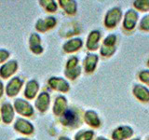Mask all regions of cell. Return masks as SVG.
I'll list each match as a JSON object with an SVG mask.
<instances>
[{
    "label": "cell",
    "instance_id": "16",
    "mask_svg": "<svg viewBox=\"0 0 149 140\" xmlns=\"http://www.w3.org/2000/svg\"><path fill=\"white\" fill-rule=\"evenodd\" d=\"M99 38V33L98 32H92L91 35L88 37V47L91 50H95L97 46V40Z\"/></svg>",
    "mask_w": 149,
    "mask_h": 140
},
{
    "label": "cell",
    "instance_id": "5",
    "mask_svg": "<svg viewBox=\"0 0 149 140\" xmlns=\"http://www.w3.org/2000/svg\"><path fill=\"white\" fill-rule=\"evenodd\" d=\"M15 128L19 131V132L23 133V134H30L33 132V126L28 123V121L20 119L16 121Z\"/></svg>",
    "mask_w": 149,
    "mask_h": 140
},
{
    "label": "cell",
    "instance_id": "13",
    "mask_svg": "<svg viewBox=\"0 0 149 140\" xmlns=\"http://www.w3.org/2000/svg\"><path fill=\"white\" fill-rule=\"evenodd\" d=\"M65 106H66V101H65V98L60 96L56 99L55 105L53 107V111L56 115H59L63 112V110L64 109Z\"/></svg>",
    "mask_w": 149,
    "mask_h": 140
},
{
    "label": "cell",
    "instance_id": "11",
    "mask_svg": "<svg viewBox=\"0 0 149 140\" xmlns=\"http://www.w3.org/2000/svg\"><path fill=\"white\" fill-rule=\"evenodd\" d=\"M38 90V85H37L36 81L35 80H32V81H29L26 86V90H25V95L27 98H34L36 93Z\"/></svg>",
    "mask_w": 149,
    "mask_h": 140
},
{
    "label": "cell",
    "instance_id": "10",
    "mask_svg": "<svg viewBox=\"0 0 149 140\" xmlns=\"http://www.w3.org/2000/svg\"><path fill=\"white\" fill-rule=\"evenodd\" d=\"M55 19L54 18H48L45 21H38L36 23V29L39 31H45L49 28H51L55 24Z\"/></svg>",
    "mask_w": 149,
    "mask_h": 140
},
{
    "label": "cell",
    "instance_id": "21",
    "mask_svg": "<svg viewBox=\"0 0 149 140\" xmlns=\"http://www.w3.org/2000/svg\"><path fill=\"white\" fill-rule=\"evenodd\" d=\"M44 6L46 7V8L48 9L49 11H54L55 9H56V4L55 2H52V1H50V4H48V5H44Z\"/></svg>",
    "mask_w": 149,
    "mask_h": 140
},
{
    "label": "cell",
    "instance_id": "23",
    "mask_svg": "<svg viewBox=\"0 0 149 140\" xmlns=\"http://www.w3.org/2000/svg\"><path fill=\"white\" fill-rule=\"evenodd\" d=\"M77 63V58H72L71 60L68 62V64H67V68H73L76 64Z\"/></svg>",
    "mask_w": 149,
    "mask_h": 140
},
{
    "label": "cell",
    "instance_id": "24",
    "mask_svg": "<svg viewBox=\"0 0 149 140\" xmlns=\"http://www.w3.org/2000/svg\"><path fill=\"white\" fill-rule=\"evenodd\" d=\"M3 94V84L0 81V96Z\"/></svg>",
    "mask_w": 149,
    "mask_h": 140
},
{
    "label": "cell",
    "instance_id": "1",
    "mask_svg": "<svg viewBox=\"0 0 149 140\" xmlns=\"http://www.w3.org/2000/svg\"><path fill=\"white\" fill-rule=\"evenodd\" d=\"M15 107L19 113L25 116H30L33 114V107L28 104L27 102L23 101L22 99H18L15 102Z\"/></svg>",
    "mask_w": 149,
    "mask_h": 140
},
{
    "label": "cell",
    "instance_id": "15",
    "mask_svg": "<svg viewBox=\"0 0 149 140\" xmlns=\"http://www.w3.org/2000/svg\"><path fill=\"white\" fill-rule=\"evenodd\" d=\"M97 61L96 55H88V57L86 59V70L88 72H91L93 68L95 67V64Z\"/></svg>",
    "mask_w": 149,
    "mask_h": 140
},
{
    "label": "cell",
    "instance_id": "6",
    "mask_svg": "<svg viewBox=\"0 0 149 140\" xmlns=\"http://www.w3.org/2000/svg\"><path fill=\"white\" fill-rule=\"evenodd\" d=\"M119 18H120V11L118 8H115L113 10H111L108 14H107V17H106V24L110 26V27H113L116 22L119 21Z\"/></svg>",
    "mask_w": 149,
    "mask_h": 140
},
{
    "label": "cell",
    "instance_id": "17",
    "mask_svg": "<svg viewBox=\"0 0 149 140\" xmlns=\"http://www.w3.org/2000/svg\"><path fill=\"white\" fill-rule=\"evenodd\" d=\"M86 120L88 123L90 125L92 126H98L99 125V120L97 119V116L93 112H87L86 113Z\"/></svg>",
    "mask_w": 149,
    "mask_h": 140
},
{
    "label": "cell",
    "instance_id": "9",
    "mask_svg": "<svg viewBox=\"0 0 149 140\" xmlns=\"http://www.w3.org/2000/svg\"><path fill=\"white\" fill-rule=\"evenodd\" d=\"M1 112H2V116H3V120L5 123H10L13 119V109H12L11 105L4 104L2 106Z\"/></svg>",
    "mask_w": 149,
    "mask_h": 140
},
{
    "label": "cell",
    "instance_id": "19",
    "mask_svg": "<svg viewBox=\"0 0 149 140\" xmlns=\"http://www.w3.org/2000/svg\"><path fill=\"white\" fill-rule=\"evenodd\" d=\"M92 132H85V133H79L77 134L76 140H91L92 136Z\"/></svg>",
    "mask_w": 149,
    "mask_h": 140
},
{
    "label": "cell",
    "instance_id": "4",
    "mask_svg": "<svg viewBox=\"0 0 149 140\" xmlns=\"http://www.w3.org/2000/svg\"><path fill=\"white\" fill-rule=\"evenodd\" d=\"M49 84L50 86L56 89V90H59V91H63V92H66L68 91L69 86L67 82L63 80L62 78H52L49 80Z\"/></svg>",
    "mask_w": 149,
    "mask_h": 140
},
{
    "label": "cell",
    "instance_id": "18",
    "mask_svg": "<svg viewBox=\"0 0 149 140\" xmlns=\"http://www.w3.org/2000/svg\"><path fill=\"white\" fill-rule=\"evenodd\" d=\"M61 5L66 10V12L72 14L76 11V4L73 1H61Z\"/></svg>",
    "mask_w": 149,
    "mask_h": 140
},
{
    "label": "cell",
    "instance_id": "2",
    "mask_svg": "<svg viewBox=\"0 0 149 140\" xmlns=\"http://www.w3.org/2000/svg\"><path fill=\"white\" fill-rule=\"evenodd\" d=\"M22 81L20 78H14L8 84L7 87V92L9 96H13L15 95L16 93L20 91V89L22 87Z\"/></svg>",
    "mask_w": 149,
    "mask_h": 140
},
{
    "label": "cell",
    "instance_id": "3",
    "mask_svg": "<svg viewBox=\"0 0 149 140\" xmlns=\"http://www.w3.org/2000/svg\"><path fill=\"white\" fill-rule=\"evenodd\" d=\"M18 67V64L16 62H14V61H11V62H9L6 64H4L3 66L0 68V75L3 77V78H8L9 77L10 75H12L14 72H15V70L17 69Z\"/></svg>",
    "mask_w": 149,
    "mask_h": 140
},
{
    "label": "cell",
    "instance_id": "14",
    "mask_svg": "<svg viewBox=\"0 0 149 140\" xmlns=\"http://www.w3.org/2000/svg\"><path fill=\"white\" fill-rule=\"evenodd\" d=\"M81 44H82V42L80 39H74V40L67 42V43L64 45L63 48L66 51H69L70 52V51H74L77 50L79 47L81 46Z\"/></svg>",
    "mask_w": 149,
    "mask_h": 140
},
{
    "label": "cell",
    "instance_id": "8",
    "mask_svg": "<svg viewBox=\"0 0 149 140\" xmlns=\"http://www.w3.org/2000/svg\"><path fill=\"white\" fill-rule=\"evenodd\" d=\"M62 120H63V124H65V125H72L74 123H76V121L77 120V116L74 110L68 109L65 111V113L63 114Z\"/></svg>",
    "mask_w": 149,
    "mask_h": 140
},
{
    "label": "cell",
    "instance_id": "26",
    "mask_svg": "<svg viewBox=\"0 0 149 140\" xmlns=\"http://www.w3.org/2000/svg\"><path fill=\"white\" fill-rule=\"evenodd\" d=\"M18 140H27V139H18Z\"/></svg>",
    "mask_w": 149,
    "mask_h": 140
},
{
    "label": "cell",
    "instance_id": "12",
    "mask_svg": "<svg viewBox=\"0 0 149 140\" xmlns=\"http://www.w3.org/2000/svg\"><path fill=\"white\" fill-rule=\"evenodd\" d=\"M39 42H40V38H39L38 36L36 35V34L32 35L31 38H30L31 50L36 53H40L42 51V48L39 45Z\"/></svg>",
    "mask_w": 149,
    "mask_h": 140
},
{
    "label": "cell",
    "instance_id": "7",
    "mask_svg": "<svg viewBox=\"0 0 149 140\" xmlns=\"http://www.w3.org/2000/svg\"><path fill=\"white\" fill-rule=\"evenodd\" d=\"M49 103V94L46 92H43L39 95L38 98H37V101L36 103V105L37 106V108H38L40 111H45L47 108H48Z\"/></svg>",
    "mask_w": 149,
    "mask_h": 140
},
{
    "label": "cell",
    "instance_id": "25",
    "mask_svg": "<svg viewBox=\"0 0 149 140\" xmlns=\"http://www.w3.org/2000/svg\"><path fill=\"white\" fill-rule=\"evenodd\" d=\"M60 140H68L67 138H65V137H63V138H61Z\"/></svg>",
    "mask_w": 149,
    "mask_h": 140
},
{
    "label": "cell",
    "instance_id": "22",
    "mask_svg": "<svg viewBox=\"0 0 149 140\" xmlns=\"http://www.w3.org/2000/svg\"><path fill=\"white\" fill-rule=\"evenodd\" d=\"M8 56V52L6 50H0V63L5 61Z\"/></svg>",
    "mask_w": 149,
    "mask_h": 140
},
{
    "label": "cell",
    "instance_id": "20",
    "mask_svg": "<svg viewBox=\"0 0 149 140\" xmlns=\"http://www.w3.org/2000/svg\"><path fill=\"white\" fill-rule=\"evenodd\" d=\"M142 28H143V29H149V16L143 18L142 22Z\"/></svg>",
    "mask_w": 149,
    "mask_h": 140
}]
</instances>
